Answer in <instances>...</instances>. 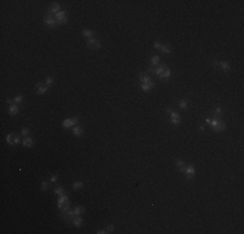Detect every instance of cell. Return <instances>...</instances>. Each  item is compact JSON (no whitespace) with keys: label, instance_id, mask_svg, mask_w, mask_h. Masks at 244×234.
Wrapping results in <instances>:
<instances>
[{"label":"cell","instance_id":"cell-3","mask_svg":"<svg viewBox=\"0 0 244 234\" xmlns=\"http://www.w3.org/2000/svg\"><path fill=\"white\" fill-rule=\"evenodd\" d=\"M55 20L57 21V23L60 25H65L68 22V16H66V12L65 11H60L58 13L55 14Z\"/></svg>","mask_w":244,"mask_h":234},{"label":"cell","instance_id":"cell-40","mask_svg":"<svg viewBox=\"0 0 244 234\" xmlns=\"http://www.w3.org/2000/svg\"><path fill=\"white\" fill-rule=\"evenodd\" d=\"M166 112H167V113H169V115H170V113H171V112H173V109H171V108H167V109H166Z\"/></svg>","mask_w":244,"mask_h":234},{"label":"cell","instance_id":"cell-24","mask_svg":"<svg viewBox=\"0 0 244 234\" xmlns=\"http://www.w3.org/2000/svg\"><path fill=\"white\" fill-rule=\"evenodd\" d=\"M160 51H162L164 53H170V52H171L170 47H169V46H166V44H162V47H161V50H160Z\"/></svg>","mask_w":244,"mask_h":234},{"label":"cell","instance_id":"cell-11","mask_svg":"<svg viewBox=\"0 0 244 234\" xmlns=\"http://www.w3.org/2000/svg\"><path fill=\"white\" fill-rule=\"evenodd\" d=\"M139 79H140L142 83H148V82H151V77L148 76V73H140V74H139Z\"/></svg>","mask_w":244,"mask_h":234},{"label":"cell","instance_id":"cell-36","mask_svg":"<svg viewBox=\"0 0 244 234\" xmlns=\"http://www.w3.org/2000/svg\"><path fill=\"white\" fill-rule=\"evenodd\" d=\"M57 181V176L56 174H53L52 177H51V182H56Z\"/></svg>","mask_w":244,"mask_h":234},{"label":"cell","instance_id":"cell-21","mask_svg":"<svg viewBox=\"0 0 244 234\" xmlns=\"http://www.w3.org/2000/svg\"><path fill=\"white\" fill-rule=\"evenodd\" d=\"M82 33H83V35H85L86 38H88V39L94 37V31H92V30H90V29H85Z\"/></svg>","mask_w":244,"mask_h":234},{"label":"cell","instance_id":"cell-27","mask_svg":"<svg viewBox=\"0 0 244 234\" xmlns=\"http://www.w3.org/2000/svg\"><path fill=\"white\" fill-rule=\"evenodd\" d=\"M21 135H23V137H29V129L22 127V130H21Z\"/></svg>","mask_w":244,"mask_h":234},{"label":"cell","instance_id":"cell-19","mask_svg":"<svg viewBox=\"0 0 244 234\" xmlns=\"http://www.w3.org/2000/svg\"><path fill=\"white\" fill-rule=\"evenodd\" d=\"M62 126H64L65 129H69V127H72V126H73L72 118H66V120H64V121H62Z\"/></svg>","mask_w":244,"mask_h":234},{"label":"cell","instance_id":"cell-35","mask_svg":"<svg viewBox=\"0 0 244 234\" xmlns=\"http://www.w3.org/2000/svg\"><path fill=\"white\" fill-rule=\"evenodd\" d=\"M214 113H216V116H218V115L221 113V107H217V108H216V112H214Z\"/></svg>","mask_w":244,"mask_h":234},{"label":"cell","instance_id":"cell-28","mask_svg":"<svg viewBox=\"0 0 244 234\" xmlns=\"http://www.w3.org/2000/svg\"><path fill=\"white\" fill-rule=\"evenodd\" d=\"M82 186H83V183H82L81 181H78V182H74V183H73V189H75V190H77V189H79V187H82Z\"/></svg>","mask_w":244,"mask_h":234},{"label":"cell","instance_id":"cell-5","mask_svg":"<svg viewBox=\"0 0 244 234\" xmlns=\"http://www.w3.org/2000/svg\"><path fill=\"white\" fill-rule=\"evenodd\" d=\"M87 47L88 48H100L101 43L95 38H90V39H87Z\"/></svg>","mask_w":244,"mask_h":234},{"label":"cell","instance_id":"cell-22","mask_svg":"<svg viewBox=\"0 0 244 234\" xmlns=\"http://www.w3.org/2000/svg\"><path fill=\"white\" fill-rule=\"evenodd\" d=\"M220 66H221V68H222L225 72H229V70H230V64H229L227 61H221V62H220Z\"/></svg>","mask_w":244,"mask_h":234},{"label":"cell","instance_id":"cell-39","mask_svg":"<svg viewBox=\"0 0 244 234\" xmlns=\"http://www.w3.org/2000/svg\"><path fill=\"white\" fill-rule=\"evenodd\" d=\"M7 103H8L9 106H12V104H13V100H12V99H8V100H7Z\"/></svg>","mask_w":244,"mask_h":234},{"label":"cell","instance_id":"cell-8","mask_svg":"<svg viewBox=\"0 0 244 234\" xmlns=\"http://www.w3.org/2000/svg\"><path fill=\"white\" fill-rule=\"evenodd\" d=\"M56 22H57V21H56L53 17H51V16H48V17L44 18V23H46L48 27H51V29L56 27Z\"/></svg>","mask_w":244,"mask_h":234},{"label":"cell","instance_id":"cell-16","mask_svg":"<svg viewBox=\"0 0 244 234\" xmlns=\"http://www.w3.org/2000/svg\"><path fill=\"white\" fill-rule=\"evenodd\" d=\"M73 211H74V216H81V215L85 212V207H82V206H77Z\"/></svg>","mask_w":244,"mask_h":234},{"label":"cell","instance_id":"cell-15","mask_svg":"<svg viewBox=\"0 0 244 234\" xmlns=\"http://www.w3.org/2000/svg\"><path fill=\"white\" fill-rule=\"evenodd\" d=\"M165 68H166L165 65H160L158 68H156V69H155V74H156V76H158V77L161 78V76H162V74H164V72H165Z\"/></svg>","mask_w":244,"mask_h":234},{"label":"cell","instance_id":"cell-14","mask_svg":"<svg viewBox=\"0 0 244 234\" xmlns=\"http://www.w3.org/2000/svg\"><path fill=\"white\" fill-rule=\"evenodd\" d=\"M73 134H74L75 137H81V135L83 134V129H82L81 126H78V125L73 126Z\"/></svg>","mask_w":244,"mask_h":234},{"label":"cell","instance_id":"cell-10","mask_svg":"<svg viewBox=\"0 0 244 234\" xmlns=\"http://www.w3.org/2000/svg\"><path fill=\"white\" fill-rule=\"evenodd\" d=\"M18 106L17 104H12V106H9L8 107V112H9V115L11 116H16L17 113H18Z\"/></svg>","mask_w":244,"mask_h":234},{"label":"cell","instance_id":"cell-7","mask_svg":"<svg viewBox=\"0 0 244 234\" xmlns=\"http://www.w3.org/2000/svg\"><path fill=\"white\" fill-rule=\"evenodd\" d=\"M170 121H171V124H174V125H179L181 124V116H179V113H177V112H171L170 113Z\"/></svg>","mask_w":244,"mask_h":234},{"label":"cell","instance_id":"cell-26","mask_svg":"<svg viewBox=\"0 0 244 234\" xmlns=\"http://www.w3.org/2000/svg\"><path fill=\"white\" fill-rule=\"evenodd\" d=\"M158 60H160L158 56H153V57L151 59V64H152V65H157V64H158Z\"/></svg>","mask_w":244,"mask_h":234},{"label":"cell","instance_id":"cell-6","mask_svg":"<svg viewBox=\"0 0 244 234\" xmlns=\"http://www.w3.org/2000/svg\"><path fill=\"white\" fill-rule=\"evenodd\" d=\"M183 173H186V177H187V180H191L192 178V176L195 174V166L193 165H186V169H184V172Z\"/></svg>","mask_w":244,"mask_h":234},{"label":"cell","instance_id":"cell-33","mask_svg":"<svg viewBox=\"0 0 244 234\" xmlns=\"http://www.w3.org/2000/svg\"><path fill=\"white\" fill-rule=\"evenodd\" d=\"M52 82H53L52 77H48V78H47V81H46V85H47V86H51V85H52Z\"/></svg>","mask_w":244,"mask_h":234},{"label":"cell","instance_id":"cell-12","mask_svg":"<svg viewBox=\"0 0 244 234\" xmlns=\"http://www.w3.org/2000/svg\"><path fill=\"white\" fill-rule=\"evenodd\" d=\"M22 143H23V146H25V147H27V148H31V147L34 146L32 138H30V137H25V138H23V141H22Z\"/></svg>","mask_w":244,"mask_h":234},{"label":"cell","instance_id":"cell-18","mask_svg":"<svg viewBox=\"0 0 244 234\" xmlns=\"http://www.w3.org/2000/svg\"><path fill=\"white\" fill-rule=\"evenodd\" d=\"M60 12V5L57 4V3H53L52 4V7H51V9H49V13H58Z\"/></svg>","mask_w":244,"mask_h":234},{"label":"cell","instance_id":"cell-9","mask_svg":"<svg viewBox=\"0 0 244 234\" xmlns=\"http://www.w3.org/2000/svg\"><path fill=\"white\" fill-rule=\"evenodd\" d=\"M140 87H142V90H143V91L148 92V91H151V90L155 87V83L151 81V82H148V83H142V86H140Z\"/></svg>","mask_w":244,"mask_h":234},{"label":"cell","instance_id":"cell-4","mask_svg":"<svg viewBox=\"0 0 244 234\" xmlns=\"http://www.w3.org/2000/svg\"><path fill=\"white\" fill-rule=\"evenodd\" d=\"M7 142H8V144L16 146V144L20 143V137L17 134H14V133H11V134L7 135Z\"/></svg>","mask_w":244,"mask_h":234},{"label":"cell","instance_id":"cell-25","mask_svg":"<svg viewBox=\"0 0 244 234\" xmlns=\"http://www.w3.org/2000/svg\"><path fill=\"white\" fill-rule=\"evenodd\" d=\"M55 192H56L57 195H64V194H65V190H64L62 187H56V189H55Z\"/></svg>","mask_w":244,"mask_h":234},{"label":"cell","instance_id":"cell-34","mask_svg":"<svg viewBox=\"0 0 244 234\" xmlns=\"http://www.w3.org/2000/svg\"><path fill=\"white\" fill-rule=\"evenodd\" d=\"M78 121H79V120H78V117H73V118H72V122H73V126H75V125L78 124Z\"/></svg>","mask_w":244,"mask_h":234},{"label":"cell","instance_id":"cell-20","mask_svg":"<svg viewBox=\"0 0 244 234\" xmlns=\"http://www.w3.org/2000/svg\"><path fill=\"white\" fill-rule=\"evenodd\" d=\"M169 77H170V69H169V68H167V66H166V68H165V72H164V74L161 76V79L166 82Z\"/></svg>","mask_w":244,"mask_h":234},{"label":"cell","instance_id":"cell-38","mask_svg":"<svg viewBox=\"0 0 244 234\" xmlns=\"http://www.w3.org/2000/svg\"><path fill=\"white\" fill-rule=\"evenodd\" d=\"M96 233H97V234H105L107 231H105V230H97Z\"/></svg>","mask_w":244,"mask_h":234},{"label":"cell","instance_id":"cell-31","mask_svg":"<svg viewBox=\"0 0 244 234\" xmlns=\"http://www.w3.org/2000/svg\"><path fill=\"white\" fill-rule=\"evenodd\" d=\"M14 102H16V103H21V102H22V95H17V96L14 98Z\"/></svg>","mask_w":244,"mask_h":234},{"label":"cell","instance_id":"cell-2","mask_svg":"<svg viewBox=\"0 0 244 234\" xmlns=\"http://www.w3.org/2000/svg\"><path fill=\"white\" fill-rule=\"evenodd\" d=\"M209 124L213 126V130L217 131V133L223 131V130L226 129V122H223V121H221V120H218V118H216V120H211V122H209Z\"/></svg>","mask_w":244,"mask_h":234},{"label":"cell","instance_id":"cell-23","mask_svg":"<svg viewBox=\"0 0 244 234\" xmlns=\"http://www.w3.org/2000/svg\"><path fill=\"white\" fill-rule=\"evenodd\" d=\"M177 166H178V169H179L181 172H184V169H186V164H184L183 160H178V161H177Z\"/></svg>","mask_w":244,"mask_h":234},{"label":"cell","instance_id":"cell-37","mask_svg":"<svg viewBox=\"0 0 244 234\" xmlns=\"http://www.w3.org/2000/svg\"><path fill=\"white\" fill-rule=\"evenodd\" d=\"M107 230H108V231H113V230H114V226H113V225H108Z\"/></svg>","mask_w":244,"mask_h":234},{"label":"cell","instance_id":"cell-32","mask_svg":"<svg viewBox=\"0 0 244 234\" xmlns=\"http://www.w3.org/2000/svg\"><path fill=\"white\" fill-rule=\"evenodd\" d=\"M153 47H155V48H157V50H161L162 44H161L160 42H155V43H153Z\"/></svg>","mask_w":244,"mask_h":234},{"label":"cell","instance_id":"cell-17","mask_svg":"<svg viewBox=\"0 0 244 234\" xmlns=\"http://www.w3.org/2000/svg\"><path fill=\"white\" fill-rule=\"evenodd\" d=\"M73 225L77 226V228H81V226L83 225V220L81 219V216H77V217L73 220Z\"/></svg>","mask_w":244,"mask_h":234},{"label":"cell","instance_id":"cell-29","mask_svg":"<svg viewBox=\"0 0 244 234\" xmlns=\"http://www.w3.org/2000/svg\"><path fill=\"white\" fill-rule=\"evenodd\" d=\"M179 108L181 109H186L187 108V102H186V100H182V102L179 103Z\"/></svg>","mask_w":244,"mask_h":234},{"label":"cell","instance_id":"cell-13","mask_svg":"<svg viewBox=\"0 0 244 234\" xmlns=\"http://www.w3.org/2000/svg\"><path fill=\"white\" fill-rule=\"evenodd\" d=\"M47 90H48V86H47V85H38V87H37V94L43 95V94L47 92Z\"/></svg>","mask_w":244,"mask_h":234},{"label":"cell","instance_id":"cell-1","mask_svg":"<svg viewBox=\"0 0 244 234\" xmlns=\"http://www.w3.org/2000/svg\"><path fill=\"white\" fill-rule=\"evenodd\" d=\"M57 206H58V208H60L61 211H64V212L69 209V198H68L66 194L60 195V198H58V200H57Z\"/></svg>","mask_w":244,"mask_h":234},{"label":"cell","instance_id":"cell-30","mask_svg":"<svg viewBox=\"0 0 244 234\" xmlns=\"http://www.w3.org/2000/svg\"><path fill=\"white\" fill-rule=\"evenodd\" d=\"M48 186H49V182H47V181H46V182H43V183H42V187H40V189H42L43 191H46V190L48 189Z\"/></svg>","mask_w":244,"mask_h":234}]
</instances>
